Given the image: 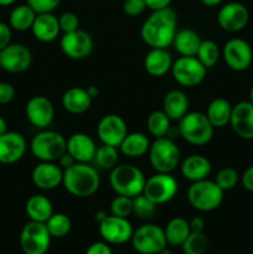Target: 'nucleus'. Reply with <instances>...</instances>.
<instances>
[{
  "label": "nucleus",
  "instance_id": "473e14b6",
  "mask_svg": "<svg viewBox=\"0 0 253 254\" xmlns=\"http://www.w3.org/2000/svg\"><path fill=\"white\" fill-rule=\"evenodd\" d=\"M36 11L27 4L15 6L9 15V25L16 31H27L31 30L32 24L36 17Z\"/></svg>",
  "mask_w": 253,
  "mask_h": 254
},
{
  "label": "nucleus",
  "instance_id": "052dcab7",
  "mask_svg": "<svg viewBox=\"0 0 253 254\" xmlns=\"http://www.w3.org/2000/svg\"><path fill=\"white\" fill-rule=\"evenodd\" d=\"M250 101L253 103V84H252V87H251V89H250Z\"/></svg>",
  "mask_w": 253,
  "mask_h": 254
},
{
  "label": "nucleus",
  "instance_id": "c9c22d12",
  "mask_svg": "<svg viewBox=\"0 0 253 254\" xmlns=\"http://www.w3.org/2000/svg\"><path fill=\"white\" fill-rule=\"evenodd\" d=\"M220 55V49H218V45L215 41H212V40H202L197 50V54H196V57L206 68H211L218 62Z\"/></svg>",
  "mask_w": 253,
  "mask_h": 254
},
{
  "label": "nucleus",
  "instance_id": "680f3d73",
  "mask_svg": "<svg viewBox=\"0 0 253 254\" xmlns=\"http://www.w3.org/2000/svg\"><path fill=\"white\" fill-rule=\"evenodd\" d=\"M1 69H2V68H1V64H0V71H1Z\"/></svg>",
  "mask_w": 253,
  "mask_h": 254
},
{
  "label": "nucleus",
  "instance_id": "6e6552de",
  "mask_svg": "<svg viewBox=\"0 0 253 254\" xmlns=\"http://www.w3.org/2000/svg\"><path fill=\"white\" fill-rule=\"evenodd\" d=\"M130 242L139 254H158L168 245L164 228L154 223H146L134 230Z\"/></svg>",
  "mask_w": 253,
  "mask_h": 254
},
{
  "label": "nucleus",
  "instance_id": "ddd939ff",
  "mask_svg": "<svg viewBox=\"0 0 253 254\" xmlns=\"http://www.w3.org/2000/svg\"><path fill=\"white\" fill-rule=\"evenodd\" d=\"M99 235L104 242L109 245H124L130 242L134 228L128 218L108 215L101 223H98Z\"/></svg>",
  "mask_w": 253,
  "mask_h": 254
},
{
  "label": "nucleus",
  "instance_id": "9b49d317",
  "mask_svg": "<svg viewBox=\"0 0 253 254\" xmlns=\"http://www.w3.org/2000/svg\"><path fill=\"white\" fill-rule=\"evenodd\" d=\"M178 190V180L171 174L156 173L146 179L143 193L159 206L173 200Z\"/></svg>",
  "mask_w": 253,
  "mask_h": 254
},
{
  "label": "nucleus",
  "instance_id": "4d7b16f0",
  "mask_svg": "<svg viewBox=\"0 0 253 254\" xmlns=\"http://www.w3.org/2000/svg\"><path fill=\"white\" fill-rule=\"evenodd\" d=\"M6 131H7L6 121H5V119L0 116V135H2V134L6 133Z\"/></svg>",
  "mask_w": 253,
  "mask_h": 254
},
{
  "label": "nucleus",
  "instance_id": "39448f33",
  "mask_svg": "<svg viewBox=\"0 0 253 254\" xmlns=\"http://www.w3.org/2000/svg\"><path fill=\"white\" fill-rule=\"evenodd\" d=\"M225 191L212 180L203 179L195 181L188 190V201L191 207L200 212H210L220 207Z\"/></svg>",
  "mask_w": 253,
  "mask_h": 254
},
{
  "label": "nucleus",
  "instance_id": "13d9d810",
  "mask_svg": "<svg viewBox=\"0 0 253 254\" xmlns=\"http://www.w3.org/2000/svg\"><path fill=\"white\" fill-rule=\"evenodd\" d=\"M16 1L17 0H0V6H10Z\"/></svg>",
  "mask_w": 253,
  "mask_h": 254
},
{
  "label": "nucleus",
  "instance_id": "a19ab883",
  "mask_svg": "<svg viewBox=\"0 0 253 254\" xmlns=\"http://www.w3.org/2000/svg\"><path fill=\"white\" fill-rule=\"evenodd\" d=\"M111 212L118 217L128 218L133 215V198L122 195L116 196L111 202Z\"/></svg>",
  "mask_w": 253,
  "mask_h": 254
},
{
  "label": "nucleus",
  "instance_id": "de8ad7c7",
  "mask_svg": "<svg viewBox=\"0 0 253 254\" xmlns=\"http://www.w3.org/2000/svg\"><path fill=\"white\" fill-rule=\"evenodd\" d=\"M11 44V27L6 22L0 21V51Z\"/></svg>",
  "mask_w": 253,
  "mask_h": 254
},
{
  "label": "nucleus",
  "instance_id": "423d86ee",
  "mask_svg": "<svg viewBox=\"0 0 253 254\" xmlns=\"http://www.w3.org/2000/svg\"><path fill=\"white\" fill-rule=\"evenodd\" d=\"M67 148V139L55 130H41L35 134L30 143L32 155L40 161L56 163Z\"/></svg>",
  "mask_w": 253,
  "mask_h": 254
},
{
  "label": "nucleus",
  "instance_id": "a211bd4d",
  "mask_svg": "<svg viewBox=\"0 0 253 254\" xmlns=\"http://www.w3.org/2000/svg\"><path fill=\"white\" fill-rule=\"evenodd\" d=\"M26 118L39 129H45L52 123L55 117L54 104L44 96H35L27 101L25 107Z\"/></svg>",
  "mask_w": 253,
  "mask_h": 254
},
{
  "label": "nucleus",
  "instance_id": "3c124183",
  "mask_svg": "<svg viewBox=\"0 0 253 254\" xmlns=\"http://www.w3.org/2000/svg\"><path fill=\"white\" fill-rule=\"evenodd\" d=\"M189 223H190L191 232H203L205 230V221L201 217H193Z\"/></svg>",
  "mask_w": 253,
  "mask_h": 254
},
{
  "label": "nucleus",
  "instance_id": "cd10ccee",
  "mask_svg": "<svg viewBox=\"0 0 253 254\" xmlns=\"http://www.w3.org/2000/svg\"><path fill=\"white\" fill-rule=\"evenodd\" d=\"M25 212L30 221L46 223V221L54 213V206L49 197L41 195V193H36L27 198L26 203H25Z\"/></svg>",
  "mask_w": 253,
  "mask_h": 254
},
{
  "label": "nucleus",
  "instance_id": "c03bdc74",
  "mask_svg": "<svg viewBox=\"0 0 253 254\" xmlns=\"http://www.w3.org/2000/svg\"><path fill=\"white\" fill-rule=\"evenodd\" d=\"M148 9L145 0H124L123 11L129 16H138Z\"/></svg>",
  "mask_w": 253,
  "mask_h": 254
},
{
  "label": "nucleus",
  "instance_id": "6ab92c4d",
  "mask_svg": "<svg viewBox=\"0 0 253 254\" xmlns=\"http://www.w3.org/2000/svg\"><path fill=\"white\" fill-rule=\"evenodd\" d=\"M63 169L52 161H40L31 173V180L40 190H54L62 185Z\"/></svg>",
  "mask_w": 253,
  "mask_h": 254
},
{
  "label": "nucleus",
  "instance_id": "bf43d9fd",
  "mask_svg": "<svg viewBox=\"0 0 253 254\" xmlns=\"http://www.w3.org/2000/svg\"><path fill=\"white\" fill-rule=\"evenodd\" d=\"M158 254H171V251L168 250V248L165 247L163 251H160V252H159Z\"/></svg>",
  "mask_w": 253,
  "mask_h": 254
},
{
  "label": "nucleus",
  "instance_id": "412c9836",
  "mask_svg": "<svg viewBox=\"0 0 253 254\" xmlns=\"http://www.w3.org/2000/svg\"><path fill=\"white\" fill-rule=\"evenodd\" d=\"M27 144L24 135L17 131H6L0 135V164L10 165L21 160Z\"/></svg>",
  "mask_w": 253,
  "mask_h": 254
},
{
  "label": "nucleus",
  "instance_id": "a18cd8bd",
  "mask_svg": "<svg viewBox=\"0 0 253 254\" xmlns=\"http://www.w3.org/2000/svg\"><path fill=\"white\" fill-rule=\"evenodd\" d=\"M15 98V88L7 82H0V104H7Z\"/></svg>",
  "mask_w": 253,
  "mask_h": 254
},
{
  "label": "nucleus",
  "instance_id": "f8f14e48",
  "mask_svg": "<svg viewBox=\"0 0 253 254\" xmlns=\"http://www.w3.org/2000/svg\"><path fill=\"white\" fill-rule=\"evenodd\" d=\"M222 57L232 71L243 72L250 68L253 62L252 47L246 40L233 37L223 46Z\"/></svg>",
  "mask_w": 253,
  "mask_h": 254
},
{
  "label": "nucleus",
  "instance_id": "c756f323",
  "mask_svg": "<svg viewBox=\"0 0 253 254\" xmlns=\"http://www.w3.org/2000/svg\"><path fill=\"white\" fill-rule=\"evenodd\" d=\"M150 148V141L144 133H128L119 145L121 153L128 158H140L145 155Z\"/></svg>",
  "mask_w": 253,
  "mask_h": 254
},
{
  "label": "nucleus",
  "instance_id": "4c0bfd02",
  "mask_svg": "<svg viewBox=\"0 0 253 254\" xmlns=\"http://www.w3.org/2000/svg\"><path fill=\"white\" fill-rule=\"evenodd\" d=\"M207 248V237L203 232H191L181 245L184 254H203Z\"/></svg>",
  "mask_w": 253,
  "mask_h": 254
},
{
  "label": "nucleus",
  "instance_id": "b1692460",
  "mask_svg": "<svg viewBox=\"0 0 253 254\" xmlns=\"http://www.w3.org/2000/svg\"><path fill=\"white\" fill-rule=\"evenodd\" d=\"M211 169L212 166H211L210 160L200 154L189 155L188 158L184 159L180 165L181 175L191 183L207 179L211 173Z\"/></svg>",
  "mask_w": 253,
  "mask_h": 254
},
{
  "label": "nucleus",
  "instance_id": "5fc2aeb1",
  "mask_svg": "<svg viewBox=\"0 0 253 254\" xmlns=\"http://www.w3.org/2000/svg\"><path fill=\"white\" fill-rule=\"evenodd\" d=\"M201 2H202L203 5H206V6H217V5H220L221 2L223 1V0H200Z\"/></svg>",
  "mask_w": 253,
  "mask_h": 254
},
{
  "label": "nucleus",
  "instance_id": "ea45409f",
  "mask_svg": "<svg viewBox=\"0 0 253 254\" xmlns=\"http://www.w3.org/2000/svg\"><path fill=\"white\" fill-rule=\"evenodd\" d=\"M240 181V175L237 170L233 168H223L217 173L215 179V183L220 186L221 190L230 191L236 188V185Z\"/></svg>",
  "mask_w": 253,
  "mask_h": 254
},
{
  "label": "nucleus",
  "instance_id": "7ed1b4c3",
  "mask_svg": "<svg viewBox=\"0 0 253 254\" xmlns=\"http://www.w3.org/2000/svg\"><path fill=\"white\" fill-rule=\"evenodd\" d=\"M145 181L143 171L131 164L117 165L109 175V185L114 192L131 198L143 193Z\"/></svg>",
  "mask_w": 253,
  "mask_h": 254
},
{
  "label": "nucleus",
  "instance_id": "c85d7f7f",
  "mask_svg": "<svg viewBox=\"0 0 253 254\" xmlns=\"http://www.w3.org/2000/svg\"><path fill=\"white\" fill-rule=\"evenodd\" d=\"M201 37L195 30H178L174 37L173 46L180 56H196L201 44Z\"/></svg>",
  "mask_w": 253,
  "mask_h": 254
},
{
  "label": "nucleus",
  "instance_id": "aec40b11",
  "mask_svg": "<svg viewBox=\"0 0 253 254\" xmlns=\"http://www.w3.org/2000/svg\"><path fill=\"white\" fill-rule=\"evenodd\" d=\"M230 126L232 130L245 140H253V103L243 101L233 106Z\"/></svg>",
  "mask_w": 253,
  "mask_h": 254
},
{
  "label": "nucleus",
  "instance_id": "f257e3e1",
  "mask_svg": "<svg viewBox=\"0 0 253 254\" xmlns=\"http://www.w3.org/2000/svg\"><path fill=\"white\" fill-rule=\"evenodd\" d=\"M178 31V15L170 6L151 12L140 29V37L151 49H168Z\"/></svg>",
  "mask_w": 253,
  "mask_h": 254
},
{
  "label": "nucleus",
  "instance_id": "4be33fe9",
  "mask_svg": "<svg viewBox=\"0 0 253 254\" xmlns=\"http://www.w3.org/2000/svg\"><path fill=\"white\" fill-rule=\"evenodd\" d=\"M66 151L76 163H87L94 160L97 145L93 139L86 133H74L67 139Z\"/></svg>",
  "mask_w": 253,
  "mask_h": 254
},
{
  "label": "nucleus",
  "instance_id": "6e6d98bb",
  "mask_svg": "<svg viewBox=\"0 0 253 254\" xmlns=\"http://www.w3.org/2000/svg\"><path fill=\"white\" fill-rule=\"evenodd\" d=\"M107 216L108 215H107V212H104V211H97L96 215H94V220L97 221V223H101Z\"/></svg>",
  "mask_w": 253,
  "mask_h": 254
},
{
  "label": "nucleus",
  "instance_id": "f704fd0d",
  "mask_svg": "<svg viewBox=\"0 0 253 254\" xmlns=\"http://www.w3.org/2000/svg\"><path fill=\"white\" fill-rule=\"evenodd\" d=\"M46 227L52 238H63L71 232L72 222L64 213H52L51 217L46 221Z\"/></svg>",
  "mask_w": 253,
  "mask_h": 254
},
{
  "label": "nucleus",
  "instance_id": "603ef678",
  "mask_svg": "<svg viewBox=\"0 0 253 254\" xmlns=\"http://www.w3.org/2000/svg\"><path fill=\"white\" fill-rule=\"evenodd\" d=\"M57 163H59V165L64 170V169H67V168H69V166L73 165V164L76 163V160H74V159L72 158V156L66 151V153H64L63 155L59 159V160H57Z\"/></svg>",
  "mask_w": 253,
  "mask_h": 254
},
{
  "label": "nucleus",
  "instance_id": "0eeeda50",
  "mask_svg": "<svg viewBox=\"0 0 253 254\" xmlns=\"http://www.w3.org/2000/svg\"><path fill=\"white\" fill-rule=\"evenodd\" d=\"M149 163L156 173L171 174L180 163L179 146L169 136L155 138L148 150Z\"/></svg>",
  "mask_w": 253,
  "mask_h": 254
},
{
  "label": "nucleus",
  "instance_id": "a878e982",
  "mask_svg": "<svg viewBox=\"0 0 253 254\" xmlns=\"http://www.w3.org/2000/svg\"><path fill=\"white\" fill-rule=\"evenodd\" d=\"M92 101L91 96L87 89L81 87H71L62 94L61 103L64 111L71 114H83L91 108Z\"/></svg>",
  "mask_w": 253,
  "mask_h": 254
},
{
  "label": "nucleus",
  "instance_id": "9d476101",
  "mask_svg": "<svg viewBox=\"0 0 253 254\" xmlns=\"http://www.w3.org/2000/svg\"><path fill=\"white\" fill-rule=\"evenodd\" d=\"M170 72L180 86L195 87L205 79L207 68L196 56H180L173 62Z\"/></svg>",
  "mask_w": 253,
  "mask_h": 254
},
{
  "label": "nucleus",
  "instance_id": "7c9ffc66",
  "mask_svg": "<svg viewBox=\"0 0 253 254\" xmlns=\"http://www.w3.org/2000/svg\"><path fill=\"white\" fill-rule=\"evenodd\" d=\"M233 106L225 98H215L210 102L206 112V117L208 118L213 128H223L230 124L231 114H232Z\"/></svg>",
  "mask_w": 253,
  "mask_h": 254
},
{
  "label": "nucleus",
  "instance_id": "09e8293b",
  "mask_svg": "<svg viewBox=\"0 0 253 254\" xmlns=\"http://www.w3.org/2000/svg\"><path fill=\"white\" fill-rule=\"evenodd\" d=\"M241 183H242V186L246 190L253 192V165L246 169L245 173L241 176Z\"/></svg>",
  "mask_w": 253,
  "mask_h": 254
},
{
  "label": "nucleus",
  "instance_id": "e433bc0d",
  "mask_svg": "<svg viewBox=\"0 0 253 254\" xmlns=\"http://www.w3.org/2000/svg\"><path fill=\"white\" fill-rule=\"evenodd\" d=\"M97 165L101 166L106 170H112L116 168L119 160V151L116 146L108 145V144H102L97 148L96 155H94Z\"/></svg>",
  "mask_w": 253,
  "mask_h": 254
},
{
  "label": "nucleus",
  "instance_id": "2eb2a0df",
  "mask_svg": "<svg viewBox=\"0 0 253 254\" xmlns=\"http://www.w3.org/2000/svg\"><path fill=\"white\" fill-rule=\"evenodd\" d=\"M32 64V54L25 45L9 44L0 51V64L9 73H22Z\"/></svg>",
  "mask_w": 253,
  "mask_h": 254
},
{
  "label": "nucleus",
  "instance_id": "72a5a7b5",
  "mask_svg": "<svg viewBox=\"0 0 253 254\" xmlns=\"http://www.w3.org/2000/svg\"><path fill=\"white\" fill-rule=\"evenodd\" d=\"M171 119L166 116L165 112L161 111H154L149 114L148 121H146V127H148L149 133L155 138H163V136H168L169 131H170Z\"/></svg>",
  "mask_w": 253,
  "mask_h": 254
},
{
  "label": "nucleus",
  "instance_id": "2f4dec72",
  "mask_svg": "<svg viewBox=\"0 0 253 254\" xmlns=\"http://www.w3.org/2000/svg\"><path fill=\"white\" fill-rule=\"evenodd\" d=\"M164 233H165L168 245L174 246V247H181V245L185 242V240L191 233L190 223L183 217H174L165 226Z\"/></svg>",
  "mask_w": 253,
  "mask_h": 254
},
{
  "label": "nucleus",
  "instance_id": "393cba45",
  "mask_svg": "<svg viewBox=\"0 0 253 254\" xmlns=\"http://www.w3.org/2000/svg\"><path fill=\"white\" fill-rule=\"evenodd\" d=\"M173 57L166 49H150L144 59V68L150 76L163 77L171 71Z\"/></svg>",
  "mask_w": 253,
  "mask_h": 254
},
{
  "label": "nucleus",
  "instance_id": "79ce46f5",
  "mask_svg": "<svg viewBox=\"0 0 253 254\" xmlns=\"http://www.w3.org/2000/svg\"><path fill=\"white\" fill-rule=\"evenodd\" d=\"M60 29L63 34L76 31L79 29V19L74 12L66 11L59 16Z\"/></svg>",
  "mask_w": 253,
  "mask_h": 254
},
{
  "label": "nucleus",
  "instance_id": "37998d69",
  "mask_svg": "<svg viewBox=\"0 0 253 254\" xmlns=\"http://www.w3.org/2000/svg\"><path fill=\"white\" fill-rule=\"evenodd\" d=\"M61 0H26V4L31 6L36 11V14L41 12H52L60 5Z\"/></svg>",
  "mask_w": 253,
  "mask_h": 254
},
{
  "label": "nucleus",
  "instance_id": "dca6fc26",
  "mask_svg": "<svg viewBox=\"0 0 253 254\" xmlns=\"http://www.w3.org/2000/svg\"><path fill=\"white\" fill-rule=\"evenodd\" d=\"M62 52L71 60H83L93 50V39L88 32L78 29L62 35L60 40Z\"/></svg>",
  "mask_w": 253,
  "mask_h": 254
},
{
  "label": "nucleus",
  "instance_id": "58836bf2",
  "mask_svg": "<svg viewBox=\"0 0 253 254\" xmlns=\"http://www.w3.org/2000/svg\"><path fill=\"white\" fill-rule=\"evenodd\" d=\"M156 203L149 200L144 193L133 197V215L141 220H148L151 218L156 212Z\"/></svg>",
  "mask_w": 253,
  "mask_h": 254
},
{
  "label": "nucleus",
  "instance_id": "bb28decb",
  "mask_svg": "<svg viewBox=\"0 0 253 254\" xmlns=\"http://www.w3.org/2000/svg\"><path fill=\"white\" fill-rule=\"evenodd\" d=\"M163 111L171 121L179 122L189 112V98L185 92L171 89L164 96Z\"/></svg>",
  "mask_w": 253,
  "mask_h": 254
},
{
  "label": "nucleus",
  "instance_id": "864d4df0",
  "mask_svg": "<svg viewBox=\"0 0 253 254\" xmlns=\"http://www.w3.org/2000/svg\"><path fill=\"white\" fill-rule=\"evenodd\" d=\"M87 92H88V94L91 96L92 99L96 98V97H98V94H99L98 87H96V86H89L88 88H87Z\"/></svg>",
  "mask_w": 253,
  "mask_h": 254
},
{
  "label": "nucleus",
  "instance_id": "4468645a",
  "mask_svg": "<svg viewBox=\"0 0 253 254\" xmlns=\"http://www.w3.org/2000/svg\"><path fill=\"white\" fill-rule=\"evenodd\" d=\"M250 21V11L242 2L231 1L222 5L217 12V24L223 31L238 32Z\"/></svg>",
  "mask_w": 253,
  "mask_h": 254
},
{
  "label": "nucleus",
  "instance_id": "f3484780",
  "mask_svg": "<svg viewBox=\"0 0 253 254\" xmlns=\"http://www.w3.org/2000/svg\"><path fill=\"white\" fill-rule=\"evenodd\" d=\"M128 134V126L126 121L118 114H107L97 126V135L102 144L119 148L123 139Z\"/></svg>",
  "mask_w": 253,
  "mask_h": 254
},
{
  "label": "nucleus",
  "instance_id": "5701e85b",
  "mask_svg": "<svg viewBox=\"0 0 253 254\" xmlns=\"http://www.w3.org/2000/svg\"><path fill=\"white\" fill-rule=\"evenodd\" d=\"M35 39L41 42H52L59 37L60 29L59 17L52 12H41L37 14L31 27Z\"/></svg>",
  "mask_w": 253,
  "mask_h": 254
},
{
  "label": "nucleus",
  "instance_id": "1a4fd4ad",
  "mask_svg": "<svg viewBox=\"0 0 253 254\" xmlns=\"http://www.w3.org/2000/svg\"><path fill=\"white\" fill-rule=\"evenodd\" d=\"M51 238L45 223L29 221L20 232V248L24 254H46Z\"/></svg>",
  "mask_w": 253,
  "mask_h": 254
},
{
  "label": "nucleus",
  "instance_id": "f03ea898",
  "mask_svg": "<svg viewBox=\"0 0 253 254\" xmlns=\"http://www.w3.org/2000/svg\"><path fill=\"white\" fill-rule=\"evenodd\" d=\"M62 185L74 197H89L94 195L101 186L99 174L87 163H74L63 170Z\"/></svg>",
  "mask_w": 253,
  "mask_h": 254
},
{
  "label": "nucleus",
  "instance_id": "49530a36",
  "mask_svg": "<svg viewBox=\"0 0 253 254\" xmlns=\"http://www.w3.org/2000/svg\"><path fill=\"white\" fill-rule=\"evenodd\" d=\"M84 254H113L112 252L111 245L104 241H98V242H94L89 246L86 250Z\"/></svg>",
  "mask_w": 253,
  "mask_h": 254
},
{
  "label": "nucleus",
  "instance_id": "20e7f679",
  "mask_svg": "<svg viewBox=\"0 0 253 254\" xmlns=\"http://www.w3.org/2000/svg\"><path fill=\"white\" fill-rule=\"evenodd\" d=\"M179 135L191 145L201 146L210 143L213 136L212 124L210 123L205 113L201 112H188L178 124Z\"/></svg>",
  "mask_w": 253,
  "mask_h": 254
},
{
  "label": "nucleus",
  "instance_id": "8fccbe9b",
  "mask_svg": "<svg viewBox=\"0 0 253 254\" xmlns=\"http://www.w3.org/2000/svg\"><path fill=\"white\" fill-rule=\"evenodd\" d=\"M171 1H173V0H145V4L148 9H150L151 11H155V10L169 7L170 6Z\"/></svg>",
  "mask_w": 253,
  "mask_h": 254
}]
</instances>
